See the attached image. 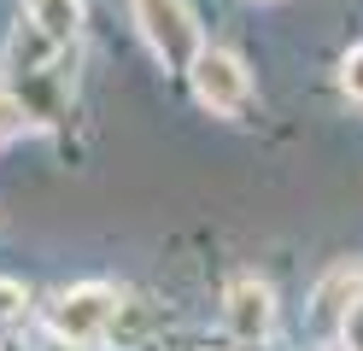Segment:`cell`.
Masks as SVG:
<instances>
[{
    "instance_id": "7",
    "label": "cell",
    "mask_w": 363,
    "mask_h": 351,
    "mask_svg": "<svg viewBox=\"0 0 363 351\" xmlns=\"http://www.w3.org/2000/svg\"><path fill=\"white\" fill-rule=\"evenodd\" d=\"M24 311H30V293H24V281H6V275H0V328L24 322Z\"/></svg>"
},
{
    "instance_id": "4",
    "label": "cell",
    "mask_w": 363,
    "mask_h": 351,
    "mask_svg": "<svg viewBox=\"0 0 363 351\" xmlns=\"http://www.w3.org/2000/svg\"><path fill=\"white\" fill-rule=\"evenodd\" d=\"M223 328H229V340H240V345H264L269 328H276V293H269L258 275L235 281V287L223 293Z\"/></svg>"
},
{
    "instance_id": "1",
    "label": "cell",
    "mask_w": 363,
    "mask_h": 351,
    "mask_svg": "<svg viewBox=\"0 0 363 351\" xmlns=\"http://www.w3.org/2000/svg\"><path fill=\"white\" fill-rule=\"evenodd\" d=\"M135 23H141L147 47L164 59V70H188L194 53L206 47L194 12H188V0H135Z\"/></svg>"
},
{
    "instance_id": "3",
    "label": "cell",
    "mask_w": 363,
    "mask_h": 351,
    "mask_svg": "<svg viewBox=\"0 0 363 351\" xmlns=\"http://www.w3.org/2000/svg\"><path fill=\"white\" fill-rule=\"evenodd\" d=\"M111 322H118V293L100 287V281L59 293V304H53V328H59L65 340H77V345H94Z\"/></svg>"
},
{
    "instance_id": "8",
    "label": "cell",
    "mask_w": 363,
    "mask_h": 351,
    "mask_svg": "<svg viewBox=\"0 0 363 351\" xmlns=\"http://www.w3.org/2000/svg\"><path fill=\"white\" fill-rule=\"evenodd\" d=\"M24 123H30V106L18 100V94H0V147H6V140L24 129Z\"/></svg>"
},
{
    "instance_id": "2",
    "label": "cell",
    "mask_w": 363,
    "mask_h": 351,
    "mask_svg": "<svg viewBox=\"0 0 363 351\" xmlns=\"http://www.w3.org/2000/svg\"><path fill=\"white\" fill-rule=\"evenodd\" d=\"M188 82H194V100L206 111H217V117H235L252 100V77H246V65L229 47H199L194 65H188Z\"/></svg>"
},
{
    "instance_id": "11",
    "label": "cell",
    "mask_w": 363,
    "mask_h": 351,
    "mask_svg": "<svg viewBox=\"0 0 363 351\" xmlns=\"http://www.w3.org/2000/svg\"><path fill=\"white\" fill-rule=\"evenodd\" d=\"M24 351H77V340H65L59 328H53V334H41V340H30Z\"/></svg>"
},
{
    "instance_id": "5",
    "label": "cell",
    "mask_w": 363,
    "mask_h": 351,
    "mask_svg": "<svg viewBox=\"0 0 363 351\" xmlns=\"http://www.w3.org/2000/svg\"><path fill=\"white\" fill-rule=\"evenodd\" d=\"M59 53H65V41H53V35L24 12V23H18L12 41H6V59H0V70H6L12 82H24V77H35V70L59 65Z\"/></svg>"
},
{
    "instance_id": "10",
    "label": "cell",
    "mask_w": 363,
    "mask_h": 351,
    "mask_svg": "<svg viewBox=\"0 0 363 351\" xmlns=\"http://www.w3.org/2000/svg\"><path fill=\"white\" fill-rule=\"evenodd\" d=\"M340 345H346V351H363V299L340 316Z\"/></svg>"
},
{
    "instance_id": "6",
    "label": "cell",
    "mask_w": 363,
    "mask_h": 351,
    "mask_svg": "<svg viewBox=\"0 0 363 351\" xmlns=\"http://www.w3.org/2000/svg\"><path fill=\"white\" fill-rule=\"evenodd\" d=\"M24 12H30L53 41H65V47H71L77 30H82V0H24Z\"/></svg>"
},
{
    "instance_id": "9",
    "label": "cell",
    "mask_w": 363,
    "mask_h": 351,
    "mask_svg": "<svg viewBox=\"0 0 363 351\" xmlns=\"http://www.w3.org/2000/svg\"><path fill=\"white\" fill-rule=\"evenodd\" d=\"M340 88H346L352 100H363V47H352V53L340 59Z\"/></svg>"
}]
</instances>
